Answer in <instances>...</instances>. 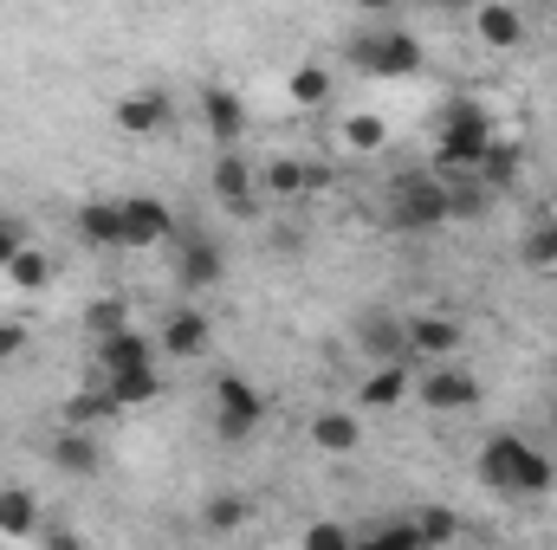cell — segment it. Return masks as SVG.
I'll return each mask as SVG.
<instances>
[{
    "label": "cell",
    "mask_w": 557,
    "mask_h": 550,
    "mask_svg": "<svg viewBox=\"0 0 557 550\" xmlns=\"http://www.w3.org/2000/svg\"><path fill=\"white\" fill-rule=\"evenodd\" d=\"M473 473H480V486L499 492V499H545L557 486L552 453H545L539 440H525V434H493V440L480 447Z\"/></svg>",
    "instance_id": "cell-1"
},
{
    "label": "cell",
    "mask_w": 557,
    "mask_h": 550,
    "mask_svg": "<svg viewBox=\"0 0 557 550\" xmlns=\"http://www.w3.org/2000/svg\"><path fill=\"white\" fill-rule=\"evenodd\" d=\"M493 142H499V124L480 98H447L441 104V124H434V168L441 175H473Z\"/></svg>",
    "instance_id": "cell-2"
},
{
    "label": "cell",
    "mask_w": 557,
    "mask_h": 550,
    "mask_svg": "<svg viewBox=\"0 0 557 550\" xmlns=\"http://www.w3.org/2000/svg\"><path fill=\"white\" fill-rule=\"evenodd\" d=\"M447 221H454V188H447L441 168H409V175L389 182V227H403V234H434V227H447Z\"/></svg>",
    "instance_id": "cell-3"
},
{
    "label": "cell",
    "mask_w": 557,
    "mask_h": 550,
    "mask_svg": "<svg viewBox=\"0 0 557 550\" xmlns=\"http://www.w3.org/2000/svg\"><path fill=\"white\" fill-rule=\"evenodd\" d=\"M350 65H357L363 78L396 85V78H416L421 65H428V52H421L416 33H403V26H376V33H357V39H350Z\"/></svg>",
    "instance_id": "cell-4"
},
{
    "label": "cell",
    "mask_w": 557,
    "mask_h": 550,
    "mask_svg": "<svg viewBox=\"0 0 557 550\" xmlns=\"http://www.w3.org/2000/svg\"><path fill=\"white\" fill-rule=\"evenodd\" d=\"M260 421H267V396H260L247 376H221V383H214V434H221L227 447L253 440Z\"/></svg>",
    "instance_id": "cell-5"
},
{
    "label": "cell",
    "mask_w": 557,
    "mask_h": 550,
    "mask_svg": "<svg viewBox=\"0 0 557 550\" xmlns=\"http://www.w3.org/2000/svg\"><path fill=\"white\" fill-rule=\"evenodd\" d=\"M416 396H421V409H434V414H467L486 389H480L473 370H460V363L447 357V363H428V376L416 383Z\"/></svg>",
    "instance_id": "cell-6"
},
{
    "label": "cell",
    "mask_w": 557,
    "mask_h": 550,
    "mask_svg": "<svg viewBox=\"0 0 557 550\" xmlns=\"http://www.w3.org/2000/svg\"><path fill=\"white\" fill-rule=\"evenodd\" d=\"M221 278H227V253H221V240L175 234V291H214Z\"/></svg>",
    "instance_id": "cell-7"
},
{
    "label": "cell",
    "mask_w": 557,
    "mask_h": 550,
    "mask_svg": "<svg viewBox=\"0 0 557 550\" xmlns=\"http://www.w3.org/2000/svg\"><path fill=\"white\" fill-rule=\"evenodd\" d=\"M111 124H117L124 137H137V142H156L162 130H169V124H175V104H169V91L143 85V91H124V98H117Z\"/></svg>",
    "instance_id": "cell-8"
},
{
    "label": "cell",
    "mask_w": 557,
    "mask_h": 550,
    "mask_svg": "<svg viewBox=\"0 0 557 550\" xmlns=\"http://www.w3.org/2000/svg\"><path fill=\"white\" fill-rule=\"evenodd\" d=\"M208 188H214V201L234 208V214H253V208H260V168H253L240 149H221V155H214Z\"/></svg>",
    "instance_id": "cell-9"
},
{
    "label": "cell",
    "mask_w": 557,
    "mask_h": 550,
    "mask_svg": "<svg viewBox=\"0 0 557 550\" xmlns=\"http://www.w3.org/2000/svg\"><path fill=\"white\" fill-rule=\"evenodd\" d=\"M208 343H214V324H208V311H195V304H175V311L162 317V330H156V350L175 357V363L208 357Z\"/></svg>",
    "instance_id": "cell-10"
},
{
    "label": "cell",
    "mask_w": 557,
    "mask_h": 550,
    "mask_svg": "<svg viewBox=\"0 0 557 550\" xmlns=\"http://www.w3.org/2000/svg\"><path fill=\"white\" fill-rule=\"evenodd\" d=\"M350 343H357L370 363H396V357H409V317H396V311H363V317L350 324Z\"/></svg>",
    "instance_id": "cell-11"
},
{
    "label": "cell",
    "mask_w": 557,
    "mask_h": 550,
    "mask_svg": "<svg viewBox=\"0 0 557 550\" xmlns=\"http://www.w3.org/2000/svg\"><path fill=\"white\" fill-rule=\"evenodd\" d=\"M460 343H467V324L460 317H447V311L409 317V357L416 363H447V357H460Z\"/></svg>",
    "instance_id": "cell-12"
},
{
    "label": "cell",
    "mask_w": 557,
    "mask_h": 550,
    "mask_svg": "<svg viewBox=\"0 0 557 550\" xmlns=\"http://www.w3.org/2000/svg\"><path fill=\"white\" fill-rule=\"evenodd\" d=\"M416 396V376H409V357H396V363H370V376L357 383V409L370 414H389L403 409Z\"/></svg>",
    "instance_id": "cell-13"
},
{
    "label": "cell",
    "mask_w": 557,
    "mask_h": 550,
    "mask_svg": "<svg viewBox=\"0 0 557 550\" xmlns=\"http://www.w3.org/2000/svg\"><path fill=\"white\" fill-rule=\"evenodd\" d=\"M46 460H52L65 479H98V473H104V447H98L91 427H59L52 447H46Z\"/></svg>",
    "instance_id": "cell-14"
},
{
    "label": "cell",
    "mask_w": 557,
    "mask_h": 550,
    "mask_svg": "<svg viewBox=\"0 0 557 550\" xmlns=\"http://www.w3.org/2000/svg\"><path fill=\"white\" fill-rule=\"evenodd\" d=\"M175 240V214L156 201V195H124V247H162Z\"/></svg>",
    "instance_id": "cell-15"
},
{
    "label": "cell",
    "mask_w": 557,
    "mask_h": 550,
    "mask_svg": "<svg viewBox=\"0 0 557 550\" xmlns=\"http://www.w3.org/2000/svg\"><path fill=\"white\" fill-rule=\"evenodd\" d=\"M72 234H78V247H91V253H117V247H124V201H85V208L72 214Z\"/></svg>",
    "instance_id": "cell-16"
},
{
    "label": "cell",
    "mask_w": 557,
    "mask_h": 550,
    "mask_svg": "<svg viewBox=\"0 0 557 550\" xmlns=\"http://www.w3.org/2000/svg\"><path fill=\"white\" fill-rule=\"evenodd\" d=\"M473 33L493 46V52H519L525 46V13L512 7V0H473Z\"/></svg>",
    "instance_id": "cell-17"
},
{
    "label": "cell",
    "mask_w": 557,
    "mask_h": 550,
    "mask_svg": "<svg viewBox=\"0 0 557 550\" xmlns=\"http://www.w3.org/2000/svg\"><path fill=\"white\" fill-rule=\"evenodd\" d=\"M201 124H208V137L221 142V149H234L240 130H247V104H240V91H227V85H201Z\"/></svg>",
    "instance_id": "cell-18"
},
{
    "label": "cell",
    "mask_w": 557,
    "mask_h": 550,
    "mask_svg": "<svg viewBox=\"0 0 557 550\" xmlns=\"http://www.w3.org/2000/svg\"><path fill=\"white\" fill-rule=\"evenodd\" d=\"M311 447L331 453V460H344V453L363 447V421H357L350 409H318L311 414Z\"/></svg>",
    "instance_id": "cell-19"
},
{
    "label": "cell",
    "mask_w": 557,
    "mask_h": 550,
    "mask_svg": "<svg viewBox=\"0 0 557 550\" xmlns=\"http://www.w3.org/2000/svg\"><path fill=\"white\" fill-rule=\"evenodd\" d=\"M156 363V337H143L137 324H124L117 337H98V376H117V370H143Z\"/></svg>",
    "instance_id": "cell-20"
},
{
    "label": "cell",
    "mask_w": 557,
    "mask_h": 550,
    "mask_svg": "<svg viewBox=\"0 0 557 550\" xmlns=\"http://www.w3.org/2000/svg\"><path fill=\"white\" fill-rule=\"evenodd\" d=\"M39 525H46L39 492H26V486H0V538L33 545V538H39Z\"/></svg>",
    "instance_id": "cell-21"
},
{
    "label": "cell",
    "mask_w": 557,
    "mask_h": 550,
    "mask_svg": "<svg viewBox=\"0 0 557 550\" xmlns=\"http://www.w3.org/2000/svg\"><path fill=\"white\" fill-rule=\"evenodd\" d=\"M260 188H267L273 201H298V195H311V188H318V168H311V162H298V155H273V162L260 168Z\"/></svg>",
    "instance_id": "cell-22"
},
{
    "label": "cell",
    "mask_w": 557,
    "mask_h": 550,
    "mask_svg": "<svg viewBox=\"0 0 557 550\" xmlns=\"http://www.w3.org/2000/svg\"><path fill=\"white\" fill-rule=\"evenodd\" d=\"M104 396L117 402V414L124 409H149V402L162 396V370H156V363H143V370H117V376H104Z\"/></svg>",
    "instance_id": "cell-23"
},
{
    "label": "cell",
    "mask_w": 557,
    "mask_h": 550,
    "mask_svg": "<svg viewBox=\"0 0 557 550\" xmlns=\"http://www.w3.org/2000/svg\"><path fill=\"white\" fill-rule=\"evenodd\" d=\"M247 525H253V499H247V492H214V499H201V532L234 538V532H247Z\"/></svg>",
    "instance_id": "cell-24"
},
{
    "label": "cell",
    "mask_w": 557,
    "mask_h": 550,
    "mask_svg": "<svg viewBox=\"0 0 557 550\" xmlns=\"http://www.w3.org/2000/svg\"><path fill=\"white\" fill-rule=\"evenodd\" d=\"M7 285H13V291H46V285H52V260H46L33 240H20L13 260H7Z\"/></svg>",
    "instance_id": "cell-25"
},
{
    "label": "cell",
    "mask_w": 557,
    "mask_h": 550,
    "mask_svg": "<svg viewBox=\"0 0 557 550\" xmlns=\"http://www.w3.org/2000/svg\"><path fill=\"white\" fill-rule=\"evenodd\" d=\"M519 260H525L532 273H557V214H545V221H532V227H525Z\"/></svg>",
    "instance_id": "cell-26"
},
{
    "label": "cell",
    "mask_w": 557,
    "mask_h": 550,
    "mask_svg": "<svg viewBox=\"0 0 557 550\" xmlns=\"http://www.w3.org/2000/svg\"><path fill=\"white\" fill-rule=\"evenodd\" d=\"M285 91H292L298 111H324V104H331V65H298V72L285 78Z\"/></svg>",
    "instance_id": "cell-27"
},
{
    "label": "cell",
    "mask_w": 557,
    "mask_h": 550,
    "mask_svg": "<svg viewBox=\"0 0 557 550\" xmlns=\"http://www.w3.org/2000/svg\"><path fill=\"white\" fill-rule=\"evenodd\" d=\"M124 324H131V298H124V291H104V298L85 304V330H91V343H98V337H117Z\"/></svg>",
    "instance_id": "cell-28"
},
{
    "label": "cell",
    "mask_w": 557,
    "mask_h": 550,
    "mask_svg": "<svg viewBox=\"0 0 557 550\" xmlns=\"http://www.w3.org/2000/svg\"><path fill=\"white\" fill-rule=\"evenodd\" d=\"M357 545H376V550H421V525L416 518H383V525H363Z\"/></svg>",
    "instance_id": "cell-29"
},
{
    "label": "cell",
    "mask_w": 557,
    "mask_h": 550,
    "mask_svg": "<svg viewBox=\"0 0 557 550\" xmlns=\"http://www.w3.org/2000/svg\"><path fill=\"white\" fill-rule=\"evenodd\" d=\"M389 142V124L376 117V111H357V117H344V149L350 155H376Z\"/></svg>",
    "instance_id": "cell-30"
},
{
    "label": "cell",
    "mask_w": 557,
    "mask_h": 550,
    "mask_svg": "<svg viewBox=\"0 0 557 550\" xmlns=\"http://www.w3.org/2000/svg\"><path fill=\"white\" fill-rule=\"evenodd\" d=\"M104 414H117V402H111L104 383H98V389H85V396H72V402L59 409V427H98Z\"/></svg>",
    "instance_id": "cell-31"
},
{
    "label": "cell",
    "mask_w": 557,
    "mask_h": 550,
    "mask_svg": "<svg viewBox=\"0 0 557 550\" xmlns=\"http://www.w3.org/2000/svg\"><path fill=\"white\" fill-rule=\"evenodd\" d=\"M416 525H421V550L454 545V538H460V518H454L447 505H428V512H416Z\"/></svg>",
    "instance_id": "cell-32"
},
{
    "label": "cell",
    "mask_w": 557,
    "mask_h": 550,
    "mask_svg": "<svg viewBox=\"0 0 557 550\" xmlns=\"http://www.w3.org/2000/svg\"><path fill=\"white\" fill-rule=\"evenodd\" d=\"M298 545H305V550H350V545H357V532H350V525L318 518V525H305V532H298Z\"/></svg>",
    "instance_id": "cell-33"
},
{
    "label": "cell",
    "mask_w": 557,
    "mask_h": 550,
    "mask_svg": "<svg viewBox=\"0 0 557 550\" xmlns=\"http://www.w3.org/2000/svg\"><path fill=\"white\" fill-rule=\"evenodd\" d=\"M33 545H52V550H78L85 545V532L78 525H39V538Z\"/></svg>",
    "instance_id": "cell-34"
},
{
    "label": "cell",
    "mask_w": 557,
    "mask_h": 550,
    "mask_svg": "<svg viewBox=\"0 0 557 550\" xmlns=\"http://www.w3.org/2000/svg\"><path fill=\"white\" fill-rule=\"evenodd\" d=\"M26 350V324H13V317H0V363H13Z\"/></svg>",
    "instance_id": "cell-35"
},
{
    "label": "cell",
    "mask_w": 557,
    "mask_h": 550,
    "mask_svg": "<svg viewBox=\"0 0 557 550\" xmlns=\"http://www.w3.org/2000/svg\"><path fill=\"white\" fill-rule=\"evenodd\" d=\"M20 240H26V234H20V227H13V221H7V214H0V266H7V260H13V247H20Z\"/></svg>",
    "instance_id": "cell-36"
},
{
    "label": "cell",
    "mask_w": 557,
    "mask_h": 550,
    "mask_svg": "<svg viewBox=\"0 0 557 550\" xmlns=\"http://www.w3.org/2000/svg\"><path fill=\"white\" fill-rule=\"evenodd\" d=\"M350 7H357V13H370V20H389L403 0H350Z\"/></svg>",
    "instance_id": "cell-37"
},
{
    "label": "cell",
    "mask_w": 557,
    "mask_h": 550,
    "mask_svg": "<svg viewBox=\"0 0 557 550\" xmlns=\"http://www.w3.org/2000/svg\"><path fill=\"white\" fill-rule=\"evenodd\" d=\"M421 7H441V13H454V7H473V0H421Z\"/></svg>",
    "instance_id": "cell-38"
},
{
    "label": "cell",
    "mask_w": 557,
    "mask_h": 550,
    "mask_svg": "<svg viewBox=\"0 0 557 550\" xmlns=\"http://www.w3.org/2000/svg\"><path fill=\"white\" fill-rule=\"evenodd\" d=\"M552 33H557V20H552Z\"/></svg>",
    "instance_id": "cell-39"
},
{
    "label": "cell",
    "mask_w": 557,
    "mask_h": 550,
    "mask_svg": "<svg viewBox=\"0 0 557 550\" xmlns=\"http://www.w3.org/2000/svg\"><path fill=\"white\" fill-rule=\"evenodd\" d=\"M552 214H557V208H552Z\"/></svg>",
    "instance_id": "cell-40"
}]
</instances>
